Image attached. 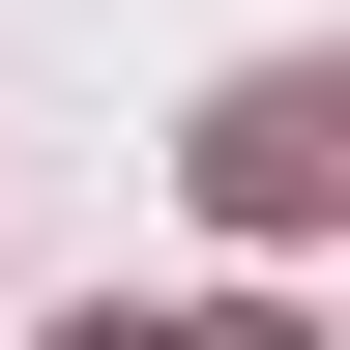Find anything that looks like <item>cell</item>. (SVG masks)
Returning <instances> with one entry per match:
<instances>
[{
    "mask_svg": "<svg viewBox=\"0 0 350 350\" xmlns=\"http://www.w3.org/2000/svg\"><path fill=\"white\" fill-rule=\"evenodd\" d=\"M321 175H350V117H321V59H262L234 117H204V204H234V234H292Z\"/></svg>",
    "mask_w": 350,
    "mask_h": 350,
    "instance_id": "1",
    "label": "cell"
},
{
    "mask_svg": "<svg viewBox=\"0 0 350 350\" xmlns=\"http://www.w3.org/2000/svg\"><path fill=\"white\" fill-rule=\"evenodd\" d=\"M59 350H292V321H59Z\"/></svg>",
    "mask_w": 350,
    "mask_h": 350,
    "instance_id": "2",
    "label": "cell"
}]
</instances>
